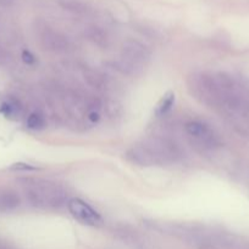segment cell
<instances>
[{"label": "cell", "instance_id": "obj_1", "mask_svg": "<svg viewBox=\"0 0 249 249\" xmlns=\"http://www.w3.org/2000/svg\"><path fill=\"white\" fill-rule=\"evenodd\" d=\"M219 92L220 107L239 116L249 113V90L236 78L227 73L219 72L214 74Z\"/></svg>", "mask_w": 249, "mask_h": 249}, {"label": "cell", "instance_id": "obj_2", "mask_svg": "<svg viewBox=\"0 0 249 249\" xmlns=\"http://www.w3.org/2000/svg\"><path fill=\"white\" fill-rule=\"evenodd\" d=\"M26 197L33 207L56 209L65 206L67 194L60 185L44 179H26Z\"/></svg>", "mask_w": 249, "mask_h": 249}, {"label": "cell", "instance_id": "obj_3", "mask_svg": "<svg viewBox=\"0 0 249 249\" xmlns=\"http://www.w3.org/2000/svg\"><path fill=\"white\" fill-rule=\"evenodd\" d=\"M188 89L190 94L203 104L211 107H220L219 92L214 74L198 73L190 75L188 80Z\"/></svg>", "mask_w": 249, "mask_h": 249}, {"label": "cell", "instance_id": "obj_4", "mask_svg": "<svg viewBox=\"0 0 249 249\" xmlns=\"http://www.w3.org/2000/svg\"><path fill=\"white\" fill-rule=\"evenodd\" d=\"M143 143L155 155V157L160 162V165L176 162L182 157V151H181L180 146L168 138L154 136V138L144 140Z\"/></svg>", "mask_w": 249, "mask_h": 249}, {"label": "cell", "instance_id": "obj_5", "mask_svg": "<svg viewBox=\"0 0 249 249\" xmlns=\"http://www.w3.org/2000/svg\"><path fill=\"white\" fill-rule=\"evenodd\" d=\"M185 130L187 135L194 141L195 145H198L199 147L211 150L219 145V138L216 134L208 124L203 123V122H188L185 125Z\"/></svg>", "mask_w": 249, "mask_h": 249}, {"label": "cell", "instance_id": "obj_6", "mask_svg": "<svg viewBox=\"0 0 249 249\" xmlns=\"http://www.w3.org/2000/svg\"><path fill=\"white\" fill-rule=\"evenodd\" d=\"M67 208L75 219L80 223L88 226H99L102 224V216L97 211L92 208L89 204L80 198L70 199L67 203Z\"/></svg>", "mask_w": 249, "mask_h": 249}, {"label": "cell", "instance_id": "obj_7", "mask_svg": "<svg viewBox=\"0 0 249 249\" xmlns=\"http://www.w3.org/2000/svg\"><path fill=\"white\" fill-rule=\"evenodd\" d=\"M121 57L131 62L132 65L142 68V66L148 62L150 58V51L138 41L127 40L122 45Z\"/></svg>", "mask_w": 249, "mask_h": 249}, {"label": "cell", "instance_id": "obj_8", "mask_svg": "<svg viewBox=\"0 0 249 249\" xmlns=\"http://www.w3.org/2000/svg\"><path fill=\"white\" fill-rule=\"evenodd\" d=\"M126 157L129 162L142 167H151V165H160V162L153 152L144 145L143 142L129 148L126 153Z\"/></svg>", "mask_w": 249, "mask_h": 249}, {"label": "cell", "instance_id": "obj_9", "mask_svg": "<svg viewBox=\"0 0 249 249\" xmlns=\"http://www.w3.org/2000/svg\"><path fill=\"white\" fill-rule=\"evenodd\" d=\"M42 44H43L44 49L49 51H54V53H62L66 51L68 48V43L65 39V36H60L59 33L46 29L42 33Z\"/></svg>", "mask_w": 249, "mask_h": 249}, {"label": "cell", "instance_id": "obj_10", "mask_svg": "<svg viewBox=\"0 0 249 249\" xmlns=\"http://www.w3.org/2000/svg\"><path fill=\"white\" fill-rule=\"evenodd\" d=\"M21 203L19 195L9 189H0V211H14Z\"/></svg>", "mask_w": 249, "mask_h": 249}, {"label": "cell", "instance_id": "obj_11", "mask_svg": "<svg viewBox=\"0 0 249 249\" xmlns=\"http://www.w3.org/2000/svg\"><path fill=\"white\" fill-rule=\"evenodd\" d=\"M84 79H85V82L90 85V87L95 88V89H103V88H104V85L106 84L104 75L95 70L85 71Z\"/></svg>", "mask_w": 249, "mask_h": 249}, {"label": "cell", "instance_id": "obj_12", "mask_svg": "<svg viewBox=\"0 0 249 249\" xmlns=\"http://www.w3.org/2000/svg\"><path fill=\"white\" fill-rule=\"evenodd\" d=\"M173 102H175V94H173V92H167V94L161 99L158 107H156V116H164L165 113H167L171 109V107L173 106Z\"/></svg>", "mask_w": 249, "mask_h": 249}, {"label": "cell", "instance_id": "obj_13", "mask_svg": "<svg viewBox=\"0 0 249 249\" xmlns=\"http://www.w3.org/2000/svg\"><path fill=\"white\" fill-rule=\"evenodd\" d=\"M88 36H89L90 40L94 44H97L100 48H106L109 45V38H107L106 33H104L103 31L98 28H92L88 32Z\"/></svg>", "mask_w": 249, "mask_h": 249}, {"label": "cell", "instance_id": "obj_14", "mask_svg": "<svg viewBox=\"0 0 249 249\" xmlns=\"http://www.w3.org/2000/svg\"><path fill=\"white\" fill-rule=\"evenodd\" d=\"M20 111H21V106L16 101H5L0 105V113L9 118L19 116Z\"/></svg>", "mask_w": 249, "mask_h": 249}, {"label": "cell", "instance_id": "obj_15", "mask_svg": "<svg viewBox=\"0 0 249 249\" xmlns=\"http://www.w3.org/2000/svg\"><path fill=\"white\" fill-rule=\"evenodd\" d=\"M45 125L46 122L44 119V117L42 114L37 113V112L31 113L28 116V118H27V126L29 129H32V130H42V129L45 128Z\"/></svg>", "mask_w": 249, "mask_h": 249}, {"label": "cell", "instance_id": "obj_16", "mask_svg": "<svg viewBox=\"0 0 249 249\" xmlns=\"http://www.w3.org/2000/svg\"><path fill=\"white\" fill-rule=\"evenodd\" d=\"M22 61L24 63H27V65H34L36 63V57L28 50H23L22 51Z\"/></svg>", "mask_w": 249, "mask_h": 249}, {"label": "cell", "instance_id": "obj_17", "mask_svg": "<svg viewBox=\"0 0 249 249\" xmlns=\"http://www.w3.org/2000/svg\"><path fill=\"white\" fill-rule=\"evenodd\" d=\"M10 169L11 170H37V168L33 167V165L26 164V163H15V164H12L11 167H10Z\"/></svg>", "mask_w": 249, "mask_h": 249}, {"label": "cell", "instance_id": "obj_18", "mask_svg": "<svg viewBox=\"0 0 249 249\" xmlns=\"http://www.w3.org/2000/svg\"><path fill=\"white\" fill-rule=\"evenodd\" d=\"M88 119H89L90 122H98V119H99V113H98V111H90L89 113H88Z\"/></svg>", "mask_w": 249, "mask_h": 249}]
</instances>
